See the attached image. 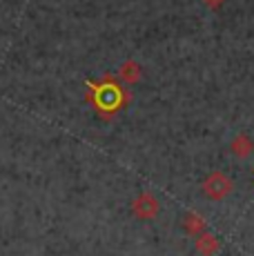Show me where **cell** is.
Listing matches in <instances>:
<instances>
[{"mask_svg": "<svg viewBox=\"0 0 254 256\" xmlns=\"http://www.w3.org/2000/svg\"><path fill=\"white\" fill-rule=\"evenodd\" d=\"M87 92H90L87 94V100L94 105L96 114L100 118H105V120L114 118L127 102H130L127 90H123V85H120L114 76H110V74H107L100 82L90 80L87 82Z\"/></svg>", "mask_w": 254, "mask_h": 256, "instance_id": "obj_1", "label": "cell"}, {"mask_svg": "<svg viewBox=\"0 0 254 256\" xmlns=\"http://www.w3.org/2000/svg\"><path fill=\"white\" fill-rule=\"evenodd\" d=\"M232 187H234V183L228 174H223V172H212V174L203 180L201 190L210 200H223L226 196L232 194Z\"/></svg>", "mask_w": 254, "mask_h": 256, "instance_id": "obj_2", "label": "cell"}, {"mask_svg": "<svg viewBox=\"0 0 254 256\" xmlns=\"http://www.w3.org/2000/svg\"><path fill=\"white\" fill-rule=\"evenodd\" d=\"M132 212H134L140 220H152L158 216L160 203L152 192H143V194H138L134 200H132Z\"/></svg>", "mask_w": 254, "mask_h": 256, "instance_id": "obj_3", "label": "cell"}, {"mask_svg": "<svg viewBox=\"0 0 254 256\" xmlns=\"http://www.w3.org/2000/svg\"><path fill=\"white\" fill-rule=\"evenodd\" d=\"M230 150H232V154L236 156V158L246 160V158H250V156L254 154V140L248 134H236L234 136V140L230 142Z\"/></svg>", "mask_w": 254, "mask_h": 256, "instance_id": "obj_4", "label": "cell"}, {"mask_svg": "<svg viewBox=\"0 0 254 256\" xmlns=\"http://www.w3.org/2000/svg\"><path fill=\"white\" fill-rule=\"evenodd\" d=\"M140 76H143V72H140V65L134 58L125 60L118 70V80H123L125 85H136V82L140 80Z\"/></svg>", "mask_w": 254, "mask_h": 256, "instance_id": "obj_5", "label": "cell"}, {"mask_svg": "<svg viewBox=\"0 0 254 256\" xmlns=\"http://www.w3.org/2000/svg\"><path fill=\"white\" fill-rule=\"evenodd\" d=\"M218 248H221V243L212 232H203L196 236V252L201 256H214L218 252Z\"/></svg>", "mask_w": 254, "mask_h": 256, "instance_id": "obj_6", "label": "cell"}, {"mask_svg": "<svg viewBox=\"0 0 254 256\" xmlns=\"http://www.w3.org/2000/svg\"><path fill=\"white\" fill-rule=\"evenodd\" d=\"M183 230L190 236H198V234L208 232V223H205V218L201 214H196V212H188V214L183 216Z\"/></svg>", "mask_w": 254, "mask_h": 256, "instance_id": "obj_7", "label": "cell"}, {"mask_svg": "<svg viewBox=\"0 0 254 256\" xmlns=\"http://www.w3.org/2000/svg\"><path fill=\"white\" fill-rule=\"evenodd\" d=\"M203 2L208 4L210 9H218V7H221V4H223V2H226V0H203Z\"/></svg>", "mask_w": 254, "mask_h": 256, "instance_id": "obj_8", "label": "cell"}]
</instances>
